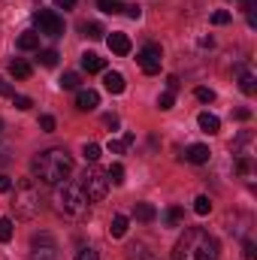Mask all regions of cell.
<instances>
[{
	"label": "cell",
	"mask_w": 257,
	"mask_h": 260,
	"mask_svg": "<svg viewBox=\"0 0 257 260\" xmlns=\"http://www.w3.org/2000/svg\"><path fill=\"white\" fill-rule=\"evenodd\" d=\"M30 170H34V179H40L43 185H61V182H67V176L73 173V154L67 148L40 151L30 160Z\"/></svg>",
	"instance_id": "cell-1"
},
{
	"label": "cell",
	"mask_w": 257,
	"mask_h": 260,
	"mask_svg": "<svg viewBox=\"0 0 257 260\" xmlns=\"http://www.w3.org/2000/svg\"><path fill=\"white\" fill-rule=\"evenodd\" d=\"M173 254L176 260H218V239L203 227H188Z\"/></svg>",
	"instance_id": "cell-2"
},
{
	"label": "cell",
	"mask_w": 257,
	"mask_h": 260,
	"mask_svg": "<svg viewBox=\"0 0 257 260\" xmlns=\"http://www.w3.org/2000/svg\"><path fill=\"white\" fill-rule=\"evenodd\" d=\"M52 203H55V212L67 221H88V215H91V200L85 197L79 185H70V182L55 188Z\"/></svg>",
	"instance_id": "cell-3"
},
{
	"label": "cell",
	"mask_w": 257,
	"mask_h": 260,
	"mask_svg": "<svg viewBox=\"0 0 257 260\" xmlns=\"http://www.w3.org/2000/svg\"><path fill=\"white\" fill-rule=\"evenodd\" d=\"M12 206H15V215L24 218V221H30V218L40 215V191H37L34 179H21L15 185V203Z\"/></svg>",
	"instance_id": "cell-4"
},
{
	"label": "cell",
	"mask_w": 257,
	"mask_h": 260,
	"mask_svg": "<svg viewBox=\"0 0 257 260\" xmlns=\"http://www.w3.org/2000/svg\"><path fill=\"white\" fill-rule=\"evenodd\" d=\"M85 197L91 200V203H100L103 197L109 194V179H106V173H100V170H88L85 176H82V185H79Z\"/></svg>",
	"instance_id": "cell-5"
},
{
	"label": "cell",
	"mask_w": 257,
	"mask_h": 260,
	"mask_svg": "<svg viewBox=\"0 0 257 260\" xmlns=\"http://www.w3.org/2000/svg\"><path fill=\"white\" fill-rule=\"evenodd\" d=\"M160 61H164V52H160L157 43H145V46L136 52V64H139V70H142L145 76L160 73Z\"/></svg>",
	"instance_id": "cell-6"
},
{
	"label": "cell",
	"mask_w": 257,
	"mask_h": 260,
	"mask_svg": "<svg viewBox=\"0 0 257 260\" xmlns=\"http://www.w3.org/2000/svg\"><path fill=\"white\" fill-rule=\"evenodd\" d=\"M34 24L40 27L43 37H61V34H64V18H61L55 9H40V12H34Z\"/></svg>",
	"instance_id": "cell-7"
},
{
	"label": "cell",
	"mask_w": 257,
	"mask_h": 260,
	"mask_svg": "<svg viewBox=\"0 0 257 260\" xmlns=\"http://www.w3.org/2000/svg\"><path fill=\"white\" fill-rule=\"evenodd\" d=\"M30 260H58V242L49 233L30 239Z\"/></svg>",
	"instance_id": "cell-8"
},
{
	"label": "cell",
	"mask_w": 257,
	"mask_h": 260,
	"mask_svg": "<svg viewBox=\"0 0 257 260\" xmlns=\"http://www.w3.org/2000/svg\"><path fill=\"white\" fill-rule=\"evenodd\" d=\"M76 106H79L82 112H94V109L100 106V94H97L94 88H79V94H76Z\"/></svg>",
	"instance_id": "cell-9"
},
{
	"label": "cell",
	"mask_w": 257,
	"mask_h": 260,
	"mask_svg": "<svg viewBox=\"0 0 257 260\" xmlns=\"http://www.w3.org/2000/svg\"><path fill=\"white\" fill-rule=\"evenodd\" d=\"M103 85H106V91H109V94H121V91L127 88V82H124V76H121V73H115V70L103 76Z\"/></svg>",
	"instance_id": "cell-10"
},
{
	"label": "cell",
	"mask_w": 257,
	"mask_h": 260,
	"mask_svg": "<svg viewBox=\"0 0 257 260\" xmlns=\"http://www.w3.org/2000/svg\"><path fill=\"white\" fill-rule=\"evenodd\" d=\"M209 157H212V151H209V145H191L188 151H185V160H191V164H209Z\"/></svg>",
	"instance_id": "cell-11"
},
{
	"label": "cell",
	"mask_w": 257,
	"mask_h": 260,
	"mask_svg": "<svg viewBox=\"0 0 257 260\" xmlns=\"http://www.w3.org/2000/svg\"><path fill=\"white\" fill-rule=\"evenodd\" d=\"M106 43H109V49H112L115 55H121V58L130 52V37H127V34H112Z\"/></svg>",
	"instance_id": "cell-12"
},
{
	"label": "cell",
	"mask_w": 257,
	"mask_h": 260,
	"mask_svg": "<svg viewBox=\"0 0 257 260\" xmlns=\"http://www.w3.org/2000/svg\"><path fill=\"white\" fill-rule=\"evenodd\" d=\"M133 218L142 221V224H148V221L157 218V209H154L151 203H136V206H133Z\"/></svg>",
	"instance_id": "cell-13"
},
{
	"label": "cell",
	"mask_w": 257,
	"mask_h": 260,
	"mask_svg": "<svg viewBox=\"0 0 257 260\" xmlns=\"http://www.w3.org/2000/svg\"><path fill=\"white\" fill-rule=\"evenodd\" d=\"M103 67H106V61H103L97 52H85V55H82V70H88V73H103Z\"/></svg>",
	"instance_id": "cell-14"
},
{
	"label": "cell",
	"mask_w": 257,
	"mask_h": 260,
	"mask_svg": "<svg viewBox=\"0 0 257 260\" xmlns=\"http://www.w3.org/2000/svg\"><path fill=\"white\" fill-rule=\"evenodd\" d=\"M15 46H18L21 52H34V49H40V34H37V30H24Z\"/></svg>",
	"instance_id": "cell-15"
},
{
	"label": "cell",
	"mask_w": 257,
	"mask_h": 260,
	"mask_svg": "<svg viewBox=\"0 0 257 260\" xmlns=\"http://www.w3.org/2000/svg\"><path fill=\"white\" fill-rule=\"evenodd\" d=\"M197 124H200V130H203V133H218V130H221V121H218V115H212V112H200Z\"/></svg>",
	"instance_id": "cell-16"
},
{
	"label": "cell",
	"mask_w": 257,
	"mask_h": 260,
	"mask_svg": "<svg viewBox=\"0 0 257 260\" xmlns=\"http://www.w3.org/2000/svg\"><path fill=\"white\" fill-rule=\"evenodd\" d=\"M133 139H136L133 133H124L121 139H109V151H112V154H124L130 145H133Z\"/></svg>",
	"instance_id": "cell-17"
},
{
	"label": "cell",
	"mask_w": 257,
	"mask_h": 260,
	"mask_svg": "<svg viewBox=\"0 0 257 260\" xmlns=\"http://www.w3.org/2000/svg\"><path fill=\"white\" fill-rule=\"evenodd\" d=\"M124 233H127V218H124V215H115V218L109 221V236H112V239H121Z\"/></svg>",
	"instance_id": "cell-18"
},
{
	"label": "cell",
	"mask_w": 257,
	"mask_h": 260,
	"mask_svg": "<svg viewBox=\"0 0 257 260\" xmlns=\"http://www.w3.org/2000/svg\"><path fill=\"white\" fill-rule=\"evenodd\" d=\"M9 73H12V79H30V64L27 61H21V58H15L12 64H9Z\"/></svg>",
	"instance_id": "cell-19"
},
{
	"label": "cell",
	"mask_w": 257,
	"mask_h": 260,
	"mask_svg": "<svg viewBox=\"0 0 257 260\" xmlns=\"http://www.w3.org/2000/svg\"><path fill=\"white\" fill-rule=\"evenodd\" d=\"M79 30H82V37H88V40H100V37H103V27H100L97 21H85V24H79Z\"/></svg>",
	"instance_id": "cell-20"
},
{
	"label": "cell",
	"mask_w": 257,
	"mask_h": 260,
	"mask_svg": "<svg viewBox=\"0 0 257 260\" xmlns=\"http://www.w3.org/2000/svg\"><path fill=\"white\" fill-rule=\"evenodd\" d=\"M239 73H242V70H239ZM239 88H242V94L251 97V94L257 91V79L251 76V73H242V76H239Z\"/></svg>",
	"instance_id": "cell-21"
},
{
	"label": "cell",
	"mask_w": 257,
	"mask_h": 260,
	"mask_svg": "<svg viewBox=\"0 0 257 260\" xmlns=\"http://www.w3.org/2000/svg\"><path fill=\"white\" fill-rule=\"evenodd\" d=\"M106 179H109L112 185H124V167H121V164H112V167L106 170Z\"/></svg>",
	"instance_id": "cell-22"
},
{
	"label": "cell",
	"mask_w": 257,
	"mask_h": 260,
	"mask_svg": "<svg viewBox=\"0 0 257 260\" xmlns=\"http://www.w3.org/2000/svg\"><path fill=\"white\" fill-rule=\"evenodd\" d=\"M100 151H103V148H100L97 142H85V148H82L85 160H91V164H97V160H100Z\"/></svg>",
	"instance_id": "cell-23"
},
{
	"label": "cell",
	"mask_w": 257,
	"mask_h": 260,
	"mask_svg": "<svg viewBox=\"0 0 257 260\" xmlns=\"http://www.w3.org/2000/svg\"><path fill=\"white\" fill-rule=\"evenodd\" d=\"M97 6H100L103 12L115 15V12H121V9H124V0H97Z\"/></svg>",
	"instance_id": "cell-24"
},
{
	"label": "cell",
	"mask_w": 257,
	"mask_h": 260,
	"mask_svg": "<svg viewBox=\"0 0 257 260\" xmlns=\"http://www.w3.org/2000/svg\"><path fill=\"white\" fill-rule=\"evenodd\" d=\"M79 82H82L79 73H64V76H61V88H64V91H76Z\"/></svg>",
	"instance_id": "cell-25"
},
{
	"label": "cell",
	"mask_w": 257,
	"mask_h": 260,
	"mask_svg": "<svg viewBox=\"0 0 257 260\" xmlns=\"http://www.w3.org/2000/svg\"><path fill=\"white\" fill-rule=\"evenodd\" d=\"M58 58H61V55H58L55 49H46V52H40V64H43V67H58Z\"/></svg>",
	"instance_id": "cell-26"
},
{
	"label": "cell",
	"mask_w": 257,
	"mask_h": 260,
	"mask_svg": "<svg viewBox=\"0 0 257 260\" xmlns=\"http://www.w3.org/2000/svg\"><path fill=\"white\" fill-rule=\"evenodd\" d=\"M173 103H176V91H164L160 97H157V106L167 112V109H173Z\"/></svg>",
	"instance_id": "cell-27"
},
{
	"label": "cell",
	"mask_w": 257,
	"mask_h": 260,
	"mask_svg": "<svg viewBox=\"0 0 257 260\" xmlns=\"http://www.w3.org/2000/svg\"><path fill=\"white\" fill-rule=\"evenodd\" d=\"M194 212H197V215H209V212H212L209 197H197V200H194Z\"/></svg>",
	"instance_id": "cell-28"
},
{
	"label": "cell",
	"mask_w": 257,
	"mask_h": 260,
	"mask_svg": "<svg viewBox=\"0 0 257 260\" xmlns=\"http://www.w3.org/2000/svg\"><path fill=\"white\" fill-rule=\"evenodd\" d=\"M12 106L21 109V112H27V109L34 106V100H30V97H21V94H12Z\"/></svg>",
	"instance_id": "cell-29"
},
{
	"label": "cell",
	"mask_w": 257,
	"mask_h": 260,
	"mask_svg": "<svg viewBox=\"0 0 257 260\" xmlns=\"http://www.w3.org/2000/svg\"><path fill=\"white\" fill-rule=\"evenodd\" d=\"M182 218H185V212H182L179 206H170V209H167V224H173V227H176Z\"/></svg>",
	"instance_id": "cell-30"
},
{
	"label": "cell",
	"mask_w": 257,
	"mask_h": 260,
	"mask_svg": "<svg viewBox=\"0 0 257 260\" xmlns=\"http://www.w3.org/2000/svg\"><path fill=\"white\" fill-rule=\"evenodd\" d=\"M9 239H12V221L0 218V242H9Z\"/></svg>",
	"instance_id": "cell-31"
},
{
	"label": "cell",
	"mask_w": 257,
	"mask_h": 260,
	"mask_svg": "<svg viewBox=\"0 0 257 260\" xmlns=\"http://www.w3.org/2000/svg\"><path fill=\"white\" fill-rule=\"evenodd\" d=\"M197 100L212 103V100H215V91H212V88H197Z\"/></svg>",
	"instance_id": "cell-32"
},
{
	"label": "cell",
	"mask_w": 257,
	"mask_h": 260,
	"mask_svg": "<svg viewBox=\"0 0 257 260\" xmlns=\"http://www.w3.org/2000/svg\"><path fill=\"white\" fill-rule=\"evenodd\" d=\"M227 21H230V12H224V9L212 12V24H227Z\"/></svg>",
	"instance_id": "cell-33"
},
{
	"label": "cell",
	"mask_w": 257,
	"mask_h": 260,
	"mask_svg": "<svg viewBox=\"0 0 257 260\" xmlns=\"http://www.w3.org/2000/svg\"><path fill=\"white\" fill-rule=\"evenodd\" d=\"M40 127L46 130V133H52L55 130V118L52 115H40Z\"/></svg>",
	"instance_id": "cell-34"
},
{
	"label": "cell",
	"mask_w": 257,
	"mask_h": 260,
	"mask_svg": "<svg viewBox=\"0 0 257 260\" xmlns=\"http://www.w3.org/2000/svg\"><path fill=\"white\" fill-rule=\"evenodd\" d=\"M76 260H100V257H97V251H94V248H82V251L76 254Z\"/></svg>",
	"instance_id": "cell-35"
},
{
	"label": "cell",
	"mask_w": 257,
	"mask_h": 260,
	"mask_svg": "<svg viewBox=\"0 0 257 260\" xmlns=\"http://www.w3.org/2000/svg\"><path fill=\"white\" fill-rule=\"evenodd\" d=\"M12 94H15V91H12V85L0 76V97H12Z\"/></svg>",
	"instance_id": "cell-36"
},
{
	"label": "cell",
	"mask_w": 257,
	"mask_h": 260,
	"mask_svg": "<svg viewBox=\"0 0 257 260\" xmlns=\"http://www.w3.org/2000/svg\"><path fill=\"white\" fill-rule=\"evenodd\" d=\"M12 191V179L9 176H0V194H9Z\"/></svg>",
	"instance_id": "cell-37"
},
{
	"label": "cell",
	"mask_w": 257,
	"mask_h": 260,
	"mask_svg": "<svg viewBox=\"0 0 257 260\" xmlns=\"http://www.w3.org/2000/svg\"><path fill=\"white\" fill-rule=\"evenodd\" d=\"M124 9H127L130 18H139V15H142V6H136V3H130V6H124Z\"/></svg>",
	"instance_id": "cell-38"
},
{
	"label": "cell",
	"mask_w": 257,
	"mask_h": 260,
	"mask_svg": "<svg viewBox=\"0 0 257 260\" xmlns=\"http://www.w3.org/2000/svg\"><path fill=\"white\" fill-rule=\"evenodd\" d=\"M236 170H239V173H251V160H248V157H242V160L236 164Z\"/></svg>",
	"instance_id": "cell-39"
},
{
	"label": "cell",
	"mask_w": 257,
	"mask_h": 260,
	"mask_svg": "<svg viewBox=\"0 0 257 260\" xmlns=\"http://www.w3.org/2000/svg\"><path fill=\"white\" fill-rule=\"evenodd\" d=\"M55 6H58V9H73L76 0H55Z\"/></svg>",
	"instance_id": "cell-40"
},
{
	"label": "cell",
	"mask_w": 257,
	"mask_h": 260,
	"mask_svg": "<svg viewBox=\"0 0 257 260\" xmlns=\"http://www.w3.org/2000/svg\"><path fill=\"white\" fill-rule=\"evenodd\" d=\"M233 115H236V118H239V121H248V118H251V112H248V109H236V112H233Z\"/></svg>",
	"instance_id": "cell-41"
},
{
	"label": "cell",
	"mask_w": 257,
	"mask_h": 260,
	"mask_svg": "<svg viewBox=\"0 0 257 260\" xmlns=\"http://www.w3.org/2000/svg\"><path fill=\"white\" fill-rule=\"evenodd\" d=\"M167 88H170V91H176V88H179V79H176V76H170V79H167Z\"/></svg>",
	"instance_id": "cell-42"
},
{
	"label": "cell",
	"mask_w": 257,
	"mask_h": 260,
	"mask_svg": "<svg viewBox=\"0 0 257 260\" xmlns=\"http://www.w3.org/2000/svg\"><path fill=\"white\" fill-rule=\"evenodd\" d=\"M103 121H106V124H109V127H118V118H115V115H106V118H103Z\"/></svg>",
	"instance_id": "cell-43"
}]
</instances>
